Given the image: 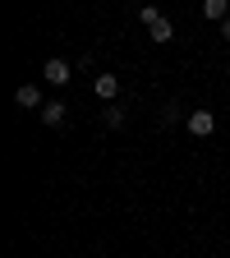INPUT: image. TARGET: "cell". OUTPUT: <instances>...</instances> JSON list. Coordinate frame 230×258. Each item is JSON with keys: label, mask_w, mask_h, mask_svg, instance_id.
<instances>
[{"label": "cell", "mask_w": 230, "mask_h": 258, "mask_svg": "<svg viewBox=\"0 0 230 258\" xmlns=\"http://www.w3.org/2000/svg\"><path fill=\"white\" fill-rule=\"evenodd\" d=\"M92 92L102 97V102H115V97H120V79L115 74H97L92 79Z\"/></svg>", "instance_id": "cell-4"}, {"label": "cell", "mask_w": 230, "mask_h": 258, "mask_svg": "<svg viewBox=\"0 0 230 258\" xmlns=\"http://www.w3.org/2000/svg\"><path fill=\"white\" fill-rule=\"evenodd\" d=\"M212 129H216V115L212 111H189V134L193 139H207Z\"/></svg>", "instance_id": "cell-2"}, {"label": "cell", "mask_w": 230, "mask_h": 258, "mask_svg": "<svg viewBox=\"0 0 230 258\" xmlns=\"http://www.w3.org/2000/svg\"><path fill=\"white\" fill-rule=\"evenodd\" d=\"M42 120H46L51 129H60V124H64V102H46V106H42Z\"/></svg>", "instance_id": "cell-7"}, {"label": "cell", "mask_w": 230, "mask_h": 258, "mask_svg": "<svg viewBox=\"0 0 230 258\" xmlns=\"http://www.w3.org/2000/svg\"><path fill=\"white\" fill-rule=\"evenodd\" d=\"M175 120H180V106H175V102H171V106H166V111H161V124H175Z\"/></svg>", "instance_id": "cell-9"}, {"label": "cell", "mask_w": 230, "mask_h": 258, "mask_svg": "<svg viewBox=\"0 0 230 258\" xmlns=\"http://www.w3.org/2000/svg\"><path fill=\"white\" fill-rule=\"evenodd\" d=\"M42 79H46V83H55V88H64V83L74 79V70H69V60H46Z\"/></svg>", "instance_id": "cell-3"}, {"label": "cell", "mask_w": 230, "mask_h": 258, "mask_svg": "<svg viewBox=\"0 0 230 258\" xmlns=\"http://www.w3.org/2000/svg\"><path fill=\"white\" fill-rule=\"evenodd\" d=\"M138 23L147 28V37H152V42H171V37H175V23L161 14V10H152V5L138 10Z\"/></svg>", "instance_id": "cell-1"}, {"label": "cell", "mask_w": 230, "mask_h": 258, "mask_svg": "<svg viewBox=\"0 0 230 258\" xmlns=\"http://www.w3.org/2000/svg\"><path fill=\"white\" fill-rule=\"evenodd\" d=\"M106 124L120 129V124H124V111H120V106H106Z\"/></svg>", "instance_id": "cell-8"}, {"label": "cell", "mask_w": 230, "mask_h": 258, "mask_svg": "<svg viewBox=\"0 0 230 258\" xmlns=\"http://www.w3.org/2000/svg\"><path fill=\"white\" fill-rule=\"evenodd\" d=\"M203 19L225 23V19H230V5H225V0H203Z\"/></svg>", "instance_id": "cell-6"}, {"label": "cell", "mask_w": 230, "mask_h": 258, "mask_svg": "<svg viewBox=\"0 0 230 258\" xmlns=\"http://www.w3.org/2000/svg\"><path fill=\"white\" fill-rule=\"evenodd\" d=\"M221 37H225V42H230V19H225V23H221Z\"/></svg>", "instance_id": "cell-10"}, {"label": "cell", "mask_w": 230, "mask_h": 258, "mask_svg": "<svg viewBox=\"0 0 230 258\" xmlns=\"http://www.w3.org/2000/svg\"><path fill=\"white\" fill-rule=\"evenodd\" d=\"M14 102H19L23 111H32V106H46V102H42V88H37V83H23V88L14 92Z\"/></svg>", "instance_id": "cell-5"}]
</instances>
